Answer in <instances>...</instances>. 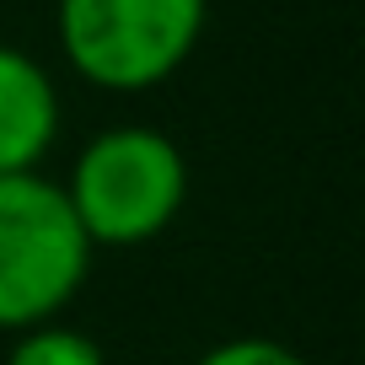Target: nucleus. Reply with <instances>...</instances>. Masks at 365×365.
Returning a JSON list of instances; mask_svg holds the SVG:
<instances>
[{"instance_id": "obj_1", "label": "nucleus", "mask_w": 365, "mask_h": 365, "mask_svg": "<svg viewBox=\"0 0 365 365\" xmlns=\"http://www.w3.org/2000/svg\"><path fill=\"white\" fill-rule=\"evenodd\" d=\"M65 199L91 247L97 242L135 247V242L161 237L178 220L182 199H188V161L161 129H103L76 156Z\"/></svg>"}, {"instance_id": "obj_4", "label": "nucleus", "mask_w": 365, "mask_h": 365, "mask_svg": "<svg viewBox=\"0 0 365 365\" xmlns=\"http://www.w3.org/2000/svg\"><path fill=\"white\" fill-rule=\"evenodd\" d=\"M59 135V91L33 54L0 43V178L38 172Z\"/></svg>"}, {"instance_id": "obj_5", "label": "nucleus", "mask_w": 365, "mask_h": 365, "mask_svg": "<svg viewBox=\"0 0 365 365\" xmlns=\"http://www.w3.org/2000/svg\"><path fill=\"white\" fill-rule=\"evenodd\" d=\"M6 365H108L103 344L81 328H59V322H38L11 344Z\"/></svg>"}, {"instance_id": "obj_3", "label": "nucleus", "mask_w": 365, "mask_h": 365, "mask_svg": "<svg viewBox=\"0 0 365 365\" xmlns=\"http://www.w3.org/2000/svg\"><path fill=\"white\" fill-rule=\"evenodd\" d=\"M210 0H59V43L103 91H150L194 54Z\"/></svg>"}, {"instance_id": "obj_6", "label": "nucleus", "mask_w": 365, "mask_h": 365, "mask_svg": "<svg viewBox=\"0 0 365 365\" xmlns=\"http://www.w3.org/2000/svg\"><path fill=\"white\" fill-rule=\"evenodd\" d=\"M194 365H307L296 349H285L279 339H258V333H247V339H226L215 344V349H205Z\"/></svg>"}, {"instance_id": "obj_2", "label": "nucleus", "mask_w": 365, "mask_h": 365, "mask_svg": "<svg viewBox=\"0 0 365 365\" xmlns=\"http://www.w3.org/2000/svg\"><path fill=\"white\" fill-rule=\"evenodd\" d=\"M91 242L65 188L38 172L0 178V328L27 333L81 290Z\"/></svg>"}]
</instances>
